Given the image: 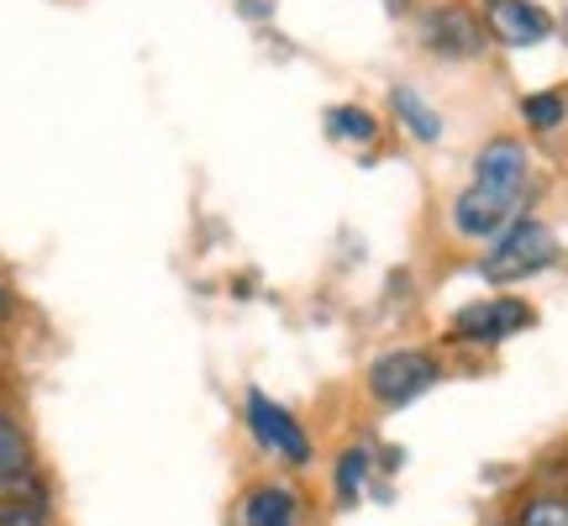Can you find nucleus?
<instances>
[{"mask_svg":"<svg viewBox=\"0 0 568 526\" xmlns=\"http://www.w3.org/2000/svg\"><path fill=\"white\" fill-rule=\"evenodd\" d=\"M552 263H558V237H552L542 222L521 216L516 226H506V232L495 237V247H489L485 263H479V274L495 284H510V280H527V274H542Z\"/></svg>","mask_w":568,"mask_h":526,"instance_id":"f257e3e1","label":"nucleus"},{"mask_svg":"<svg viewBox=\"0 0 568 526\" xmlns=\"http://www.w3.org/2000/svg\"><path fill=\"white\" fill-rule=\"evenodd\" d=\"M527 216V190H489V184H468L464 195L453 201V226L464 237L495 243L506 226H516Z\"/></svg>","mask_w":568,"mask_h":526,"instance_id":"f03ea898","label":"nucleus"},{"mask_svg":"<svg viewBox=\"0 0 568 526\" xmlns=\"http://www.w3.org/2000/svg\"><path fill=\"white\" fill-rule=\"evenodd\" d=\"M437 358L432 353H416V347H395V353H385V358H374V368H368V390H374V401L385 405H410L416 395H426V390L437 385Z\"/></svg>","mask_w":568,"mask_h":526,"instance_id":"7ed1b4c3","label":"nucleus"},{"mask_svg":"<svg viewBox=\"0 0 568 526\" xmlns=\"http://www.w3.org/2000/svg\"><path fill=\"white\" fill-rule=\"evenodd\" d=\"M531 326V305L516 301V295H489V301H474L464 305L458 316H453V337L458 343H506V337H516V332H527Z\"/></svg>","mask_w":568,"mask_h":526,"instance_id":"20e7f679","label":"nucleus"},{"mask_svg":"<svg viewBox=\"0 0 568 526\" xmlns=\"http://www.w3.org/2000/svg\"><path fill=\"white\" fill-rule=\"evenodd\" d=\"M422 42L437 59H474L489 42V27L468 6H437L422 17Z\"/></svg>","mask_w":568,"mask_h":526,"instance_id":"39448f33","label":"nucleus"},{"mask_svg":"<svg viewBox=\"0 0 568 526\" xmlns=\"http://www.w3.org/2000/svg\"><path fill=\"white\" fill-rule=\"evenodd\" d=\"M247 426H253V437L268 447V453H280V458H290V464H311V437L301 432V422L284 411V405H274L268 395H247Z\"/></svg>","mask_w":568,"mask_h":526,"instance_id":"423d86ee","label":"nucleus"},{"mask_svg":"<svg viewBox=\"0 0 568 526\" xmlns=\"http://www.w3.org/2000/svg\"><path fill=\"white\" fill-rule=\"evenodd\" d=\"M485 27L506 48H537L552 38V17L537 0H485Z\"/></svg>","mask_w":568,"mask_h":526,"instance_id":"0eeeda50","label":"nucleus"},{"mask_svg":"<svg viewBox=\"0 0 568 526\" xmlns=\"http://www.w3.org/2000/svg\"><path fill=\"white\" fill-rule=\"evenodd\" d=\"M474 184H489V190H531L527 142H516V138L485 142V148H479V159H474Z\"/></svg>","mask_w":568,"mask_h":526,"instance_id":"6e6552de","label":"nucleus"},{"mask_svg":"<svg viewBox=\"0 0 568 526\" xmlns=\"http://www.w3.org/2000/svg\"><path fill=\"white\" fill-rule=\"evenodd\" d=\"M389 111H395V122L406 127L410 138H422V142L443 138V117H437V111H432L410 84H395V90H389Z\"/></svg>","mask_w":568,"mask_h":526,"instance_id":"1a4fd4ad","label":"nucleus"},{"mask_svg":"<svg viewBox=\"0 0 568 526\" xmlns=\"http://www.w3.org/2000/svg\"><path fill=\"white\" fill-rule=\"evenodd\" d=\"M21 485H32V453H27V437L0 416V495H11Z\"/></svg>","mask_w":568,"mask_h":526,"instance_id":"9d476101","label":"nucleus"},{"mask_svg":"<svg viewBox=\"0 0 568 526\" xmlns=\"http://www.w3.org/2000/svg\"><path fill=\"white\" fill-rule=\"evenodd\" d=\"M301 506L284 485H264L253 500H247V526H295Z\"/></svg>","mask_w":568,"mask_h":526,"instance_id":"9b49d317","label":"nucleus"},{"mask_svg":"<svg viewBox=\"0 0 568 526\" xmlns=\"http://www.w3.org/2000/svg\"><path fill=\"white\" fill-rule=\"evenodd\" d=\"M326 132L343 138V142H374L379 122L368 117L364 105H332V111H326Z\"/></svg>","mask_w":568,"mask_h":526,"instance_id":"f8f14e48","label":"nucleus"},{"mask_svg":"<svg viewBox=\"0 0 568 526\" xmlns=\"http://www.w3.org/2000/svg\"><path fill=\"white\" fill-rule=\"evenodd\" d=\"M521 117H527L531 132H558V127L568 122V101L564 95H552V90H537V95L521 101Z\"/></svg>","mask_w":568,"mask_h":526,"instance_id":"ddd939ff","label":"nucleus"},{"mask_svg":"<svg viewBox=\"0 0 568 526\" xmlns=\"http://www.w3.org/2000/svg\"><path fill=\"white\" fill-rule=\"evenodd\" d=\"M516 526H568V500L564 495H531Z\"/></svg>","mask_w":568,"mask_h":526,"instance_id":"4468645a","label":"nucleus"},{"mask_svg":"<svg viewBox=\"0 0 568 526\" xmlns=\"http://www.w3.org/2000/svg\"><path fill=\"white\" fill-rule=\"evenodd\" d=\"M364 474H368V453H364V447L343 453V464H337V495H343V500H358V485H364Z\"/></svg>","mask_w":568,"mask_h":526,"instance_id":"2eb2a0df","label":"nucleus"}]
</instances>
